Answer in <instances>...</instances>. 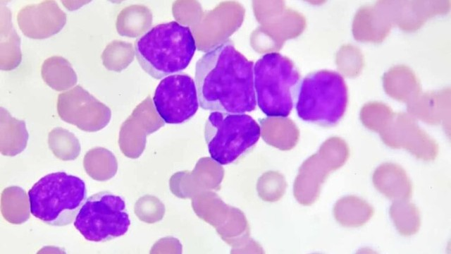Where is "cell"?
I'll list each match as a JSON object with an SVG mask.
<instances>
[{
    "instance_id": "obj_1",
    "label": "cell",
    "mask_w": 451,
    "mask_h": 254,
    "mask_svg": "<svg viewBox=\"0 0 451 254\" xmlns=\"http://www.w3.org/2000/svg\"><path fill=\"white\" fill-rule=\"evenodd\" d=\"M254 62L230 40L211 48L195 65L199 106L204 110L245 114L256 109Z\"/></svg>"
},
{
    "instance_id": "obj_2",
    "label": "cell",
    "mask_w": 451,
    "mask_h": 254,
    "mask_svg": "<svg viewBox=\"0 0 451 254\" xmlns=\"http://www.w3.org/2000/svg\"><path fill=\"white\" fill-rule=\"evenodd\" d=\"M196 49L191 29L177 21L154 26L135 43V56L140 66L156 80L185 70Z\"/></svg>"
},
{
    "instance_id": "obj_3",
    "label": "cell",
    "mask_w": 451,
    "mask_h": 254,
    "mask_svg": "<svg viewBox=\"0 0 451 254\" xmlns=\"http://www.w3.org/2000/svg\"><path fill=\"white\" fill-rule=\"evenodd\" d=\"M300 74L288 57L278 52L264 54L254 65L257 104L268 117L285 118L295 104Z\"/></svg>"
},
{
    "instance_id": "obj_4",
    "label": "cell",
    "mask_w": 451,
    "mask_h": 254,
    "mask_svg": "<svg viewBox=\"0 0 451 254\" xmlns=\"http://www.w3.org/2000/svg\"><path fill=\"white\" fill-rule=\"evenodd\" d=\"M85 182L65 172L41 178L28 191L30 212L45 224H70L86 200Z\"/></svg>"
},
{
    "instance_id": "obj_5",
    "label": "cell",
    "mask_w": 451,
    "mask_h": 254,
    "mask_svg": "<svg viewBox=\"0 0 451 254\" xmlns=\"http://www.w3.org/2000/svg\"><path fill=\"white\" fill-rule=\"evenodd\" d=\"M347 99L342 76L335 71L321 70L308 74L300 82L295 109L304 121L333 126L343 116Z\"/></svg>"
},
{
    "instance_id": "obj_6",
    "label": "cell",
    "mask_w": 451,
    "mask_h": 254,
    "mask_svg": "<svg viewBox=\"0 0 451 254\" xmlns=\"http://www.w3.org/2000/svg\"><path fill=\"white\" fill-rule=\"evenodd\" d=\"M261 136V127L249 115L212 111L204 126V138L211 159L227 165L249 153Z\"/></svg>"
},
{
    "instance_id": "obj_7",
    "label": "cell",
    "mask_w": 451,
    "mask_h": 254,
    "mask_svg": "<svg viewBox=\"0 0 451 254\" xmlns=\"http://www.w3.org/2000/svg\"><path fill=\"white\" fill-rule=\"evenodd\" d=\"M76 229L89 241L104 242L124 235L130 225L124 200L108 191L89 197L75 218Z\"/></svg>"
},
{
    "instance_id": "obj_8",
    "label": "cell",
    "mask_w": 451,
    "mask_h": 254,
    "mask_svg": "<svg viewBox=\"0 0 451 254\" xmlns=\"http://www.w3.org/2000/svg\"><path fill=\"white\" fill-rule=\"evenodd\" d=\"M153 104L166 123L179 124L188 121L199 105L195 82L186 73L165 77L155 90Z\"/></svg>"
},
{
    "instance_id": "obj_9",
    "label": "cell",
    "mask_w": 451,
    "mask_h": 254,
    "mask_svg": "<svg viewBox=\"0 0 451 254\" xmlns=\"http://www.w3.org/2000/svg\"><path fill=\"white\" fill-rule=\"evenodd\" d=\"M57 111L63 121L87 132L100 130L110 119L109 109L80 85L59 94Z\"/></svg>"
},
{
    "instance_id": "obj_10",
    "label": "cell",
    "mask_w": 451,
    "mask_h": 254,
    "mask_svg": "<svg viewBox=\"0 0 451 254\" xmlns=\"http://www.w3.org/2000/svg\"><path fill=\"white\" fill-rule=\"evenodd\" d=\"M17 19L25 35L43 39L58 32L66 22V16L55 1H46L24 7L19 11Z\"/></svg>"
},
{
    "instance_id": "obj_11",
    "label": "cell",
    "mask_w": 451,
    "mask_h": 254,
    "mask_svg": "<svg viewBox=\"0 0 451 254\" xmlns=\"http://www.w3.org/2000/svg\"><path fill=\"white\" fill-rule=\"evenodd\" d=\"M0 151L6 156H15L26 147L29 135L24 121L18 120L1 107Z\"/></svg>"
},
{
    "instance_id": "obj_12",
    "label": "cell",
    "mask_w": 451,
    "mask_h": 254,
    "mask_svg": "<svg viewBox=\"0 0 451 254\" xmlns=\"http://www.w3.org/2000/svg\"><path fill=\"white\" fill-rule=\"evenodd\" d=\"M44 81L57 91L67 90L77 83V75L71 64L63 57L54 56L46 59L41 69Z\"/></svg>"
},
{
    "instance_id": "obj_13",
    "label": "cell",
    "mask_w": 451,
    "mask_h": 254,
    "mask_svg": "<svg viewBox=\"0 0 451 254\" xmlns=\"http://www.w3.org/2000/svg\"><path fill=\"white\" fill-rule=\"evenodd\" d=\"M29 203L24 190L18 186L8 187L1 194L2 215L11 224H22L30 217Z\"/></svg>"
},
{
    "instance_id": "obj_14",
    "label": "cell",
    "mask_w": 451,
    "mask_h": 254,
    "mask_svg": "<svg viewBox=\"0 0 451 254\" xmlns=\"http://www.w3.org/2000/svg\"><path fill=\"white\" fill-rule=\"evenodd\" d=\"M48 143L54 155L63 161L73 160L80 152V145L73 133L61 127L49 133Z\"/></svg>"
},
{
    "instance_id": "obj_15",
    "label": "cell",
    "mask_w": 451,
    "mask_h": 254,
    "mask_svg": "<svg viewBox=\"0 0 451 254\" xmlns=\"http://www.w3.org/2000/svg\"><path fill=\"white\" fill-rule=\"evenodd\" d=\"M11 12L6 8V32L3 31L6 37L5 42H1V68L9 71L17 67L21 61V52L20 49V38L11 23Z\"/></svg>"
}]
</instances>
